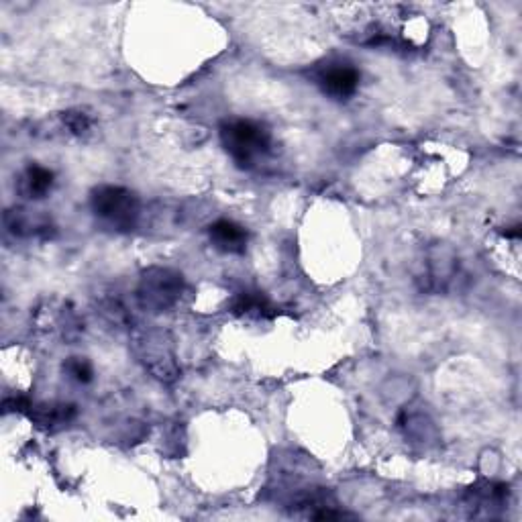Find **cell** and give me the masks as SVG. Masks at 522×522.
Listing matches in <instances>:
<instances>
[{
    "instance_id": "6da1fadb",
    "label": "cell",
    "mask_w": 522,
    "mask_h": 522,
    "mask_svg": "<svg viewBox=\"0 0 522 522\" xmlns=\"http://www.w3.org/2000/svg\"><path fill=\"white\" fill-rule=\"evenodd\" d=\"M131 349L143 370L162 384H174L180 378V363L174 339L162 329H133Z\"/></svg>"
},
{
    "instance_id": "7a4b0ae2",
    "label": "cell",
    "mask_w": 522,
    "mask_h": 522,
    "mask_svg": "<svg viewBox=\"0 0 522 522\" xmlns=\"http://www.w3.org/2000/svg\"><path fill=\"white\" fill-rule=\"evenodd\" d=\"M90 208L96 221L115 233L133 231L141 219V200L125 186H96L90 192Z\"/></svg>"
},
{
    "instance_id": "3957f363",
    "label": "cell",
    "mask_w": 522,
    "mask_h": 522,
    "mask_svg": "<svg viewBox=\"0 0 522 522\" xmlns=\"http://www.w3.org/2000/svg\"><path fill=\"white\" fill-rule=\"evenodd\" d=\"M461 280L457 251L443 241L425 247L419 266L414 270V284L423 294H449Z\"/></svg>"
},
{
    "instance_id": "277c9868",
    "label": "cell",
    "mask_w": 522,
    "mask_h": 522,
    "mask_svg": "<svg viewBox=\"0 0 522 522\" xmlns=\"http://www.w3.org/2000/svg\"><path fill=\"white\" fill-rule=\"evenodd\" d=\"M184 290L186 280L178 270L151 266L139 274L135 300L141 310L151 312V315H162V312H170L180 302Z\"/></svg>"
},
{
    "instance_id": "5b68a950",
    "label": "cell",
    "mask_w": 522,
    "mask_h": 522,
    "mask_svg": "<svg viewBox=\"0 0 522 522\" xmlns=\"http://www.w3.org/2000/svg\"><path fill=\"white\" fill-rule=\"evenodd\" d=\"M221 143L229 158L243 170L253 168L272 147V133L255 121L231 119L221 125Z\"/></svg>"
},
{
    "instance_id": "8992f818",
    "label": "cell",
    "mask_w": 522,
    "mask_h": 522,
    "mask_svg": "<svg viewBox=\"0 0 522 522\" xmlns=\"http://www.w3.org/2000/svg\"><path fill=\"white\" fill-rule=\"evenodd\" d=\"M35 329L51 339L76 341L82 335V319L76 308L62 298H47L33 312Z\"/></svg>"
},
{
    "instance_id": "52a82bcc",
    "label": "cell",
    "mask_w": 522,
    "mask_h": 522,
    "mask_svg": "<svg viewBox=\"0 0 522 522\" xmlns=\"http://www.w3.org/2000/svg\"><path fill=\"white\" fill-rule=\"evenodd\" d=\"M396 427L402 433L404 441L414 449L427 451V449L437 447V443L441 441L439 427L433 421L431 412L427 410V406L421 400H416V398H412L410 402H406L398 408Z\"/></svg>"
},
{
    "instance_id": "ba28073f",
    "label": "cell",
    "mask_w": 522,
    "mask_h": 522,
    "mask_svg": "<svg viewBox=\"0 0 522 522\" xmlns=\"http://www.w3.org/2000/svg\"><path fill=\"white\" fill-rule=\"evenodd\" d=\"M5 229L19 239L33 241H51L58 235V225L45 211H37L31 206H13L7 208L3 217Z\"/></svg>"
},
{
    "instance_id": "9c48e42d",
    "label": "cell",
    "mask_w": 522,
    "mask_h": 522,
    "mask_svg": "<svg viewBox=\"0 0 522 522\" xmlns=\"http://www.w3.org/2000/svg\"><path fill=\"white\" fill-rule=\"evenodd\" d=\"M359 80L361 76L351 64H329L317 76L321 90L335 100L351 98L359 88Z\"/></svg>"
},
{
    "instance_id": "30bf717a",
    "label": "cell",
    "mask_w": 522,
    "mask_h": 522,
    "mask_svg": "<svg viewBox=\"0 0 522 522\" xmlns=\"http://www.w3.org/2000/svg\"><path fill=\"white\" fill-rule=\"evenodd\" d=\"M92 304L96 308V315L109 327L119 331H133V315L117 290H98L92 298Z\"/></svg>"
},
{
    "instance_id": "8fae6325",
    "label": "cell",
    "mask_w": 522,
    "mask_h": 522,
    "mask_svg": "<svg viewBox=\"0 0 522 522\" xmlns=\"http://www.w3.org/2000/svg\"><path fill=\"white\" fill-rule=\"evenodd\" d=\"M508 496H510V488L506 484L486 480V482H480V484L472 486L465 492V502H467L469 508L476 510L478 514L492 516L496 510L506 506Z\"/></svg>"
},
{
    "instance_id": "7c38bea8",
    "label": "cell",
    "mask_w": 522,
    "mask_h": 522,
    "mask_svg": "<svg viewBox=\"0 0 522 522\" xmlns=\"http://www.w3.org/2000/svg\"><path fill=\"white\" fill-rule=\"evenodd\" d=\"M76 406L66 402H33L27 410V416L33 425L41 429H56L72 423L76 419Z\"/></svg>"
},
{
    "instance_id": "4fadbf2b",
    "label": "cell",
    "mask_w": 522,
    "mask_h": 522,
    "mask_svg": "<svg viewBox=\"0 0 522 522\" xmlns=\"http://www.w3.org/2000/svg\"><path fill=\"white\" fill-rule=\"evenodd\" d=\"M54 184H56L54 172L39 164H31L17 176L15 190L27 200H41L54 190Z\"/></svg>"
},
{
    "instance_id": "5bb4252c",
    "label": "cell",
    "mask_w": 522,
    "mask_h": 522,
    "mask_svg": "<svg viewBox=\"0 0 522 522\" xmlns=\"http://www.w3.org/2000/svg\"><path fill=\"white\" fill-rule=\"evenodd\" d=\"M208 237H211V243L219 251L233 253V255L243 253L249 243V233L245 231V227L229 219H221L208 227Z\"/></svg>"
},
{
    "instance_id": "9a60e30c",
    "label": "cell",
    "mask_w": 522,
    "mask_h": 522,
    "mask_svg": "<svg viewBox=\"0 0 522 522\" xmlns=\"http://www.w3.org/2000/svg\"><path fill=\"white\" fill-rule=\"evenodd\" d=\"M231 310L237 317H251V319H274L278 315L276 306L264 292L245 290L239 292L231 300Z\"/></svg>"
},
{
    "instance_id": "2e32d148",
    "label": "cell",
    "mask_w": 522,
    "mask_h": 522,
    "mask_svg": "<svg viewBox=\"0 0 522 522\" xmlns=\"http://www.w3.org/2000/svg\"><path fill=\"white\" fill-rule=\"evenodd\" d=\"M62 123L76 137L88 135L92 131V125H94L92 117L86 111H82V109H68V111H64L62 113Z\"/></svg>"
},
{
    "instance_id": "e0dca14e",
    "label": "cell",
    "mask_w": 522,
    "mask_h": 522,
    "mask_svg": "<svg viewBox=\"0 0 522 522\" xmlns=\"http://www.w3.org/2000/svg\"><path fill=\"white\" fill-rule=\"evenodd\" d=\"M64 372L68 374V378H72L78 384H88L92 382L94 370H92V363L86 357H68L64 363Z\"/></svg>"
}]
</instances>
